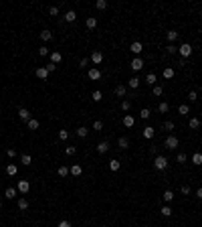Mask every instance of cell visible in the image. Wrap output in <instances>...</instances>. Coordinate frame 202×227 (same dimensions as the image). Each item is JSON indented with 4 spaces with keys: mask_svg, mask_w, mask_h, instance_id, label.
Instances as JSON below:
<instances>
[{
    "mask_svg": "<svg viewBox=\"0 0 202 227\" xmlns=\"http://www.w3.org/2000/svg\"><path fill=\"white\" fill-rule=\"evenodd\" d=\"M154 166H156L158 170H166V166H168V158H166V156H156Z\"/></svg>",
    "mask_w": 202,
    "mask_h": 227,
    "instance_id": "obj_1",
    "label": "cell"
},
{
    "mask_svg": "<svg viewBox=\"0 0 202 227\" xmlns=\"http://www.w3.org/2000/svg\"><path fill=\"white\" fill-rule=\"evenodd\" d=\"M178 53H180L182 57H190V55H192V47L188 45V43H184L182 47H178Z\"/></svg>",
    "mask_w": 202,
    "mask_h": 227,
    "instance_id": "obj_2",
    "label": "cell"
},
{
    "mask_svg": "<svg viewBox=\"0 0 202 227\" xmlns=\"http://www.w3.org/2000/svg\"><path fill=\"white\" fill-rule=\"evenodd\" d=\"M28 189H31V182L28 181H18V185H16L18 193H28Z\"/></svg>",
    "mask_w": 202,
    "mask_h": 227,
    "instance_id": "obj_3",
    "label": "cell"
},
{
    "mask_svg": "<svg viewBox=\"0 0 202 227\" xmlns=\"http://www.w3.org/2000/svg\"><path fill=\"white\" fill-rule=\"evenodd\" d=\"M166 148H170V150L178 148V138H176V136H170V138H166Z\"/></svg>",
    "mask_w": 202,
    "mask_h": 227,
    "instance_id": "obj_4",
    "label": "cell"
},
{
    "mask_svg": "<svg viewBox=\"0 0 202 227\" xmlns=\"http://www.w3.org/2000/svg\"><path fill=\"white\" fill-rule=\"evenodd\" d=\"M89 79H91V81H97V79H101V71H99L97 67L89 69Z\"/></svg>",
    "mask_w": 202,
    "mask_h": 227,
    "instance_id": "obj_5",
    "label": "cell"
},
{
    "mask_svg": "<svg viewBox=\"0 0 202 227\" xmlns=\"http://www.w3.org/2000/svg\"><path fill=\"white\" fill-rule=\"evenodd\" d=\"M91 61H93L95 65H99L101 61H103V53H101V51H93V55H91Z\"/></svg>",
    "mask_w": 202,
    "mask_h": 227,
    "instance_id": "obj_6",
    "label": "cell"
},
{
    "mask_svg": "<svg viewBox=\"0 0 202 227\" xmlns=\"http://www.w3.org/2000/svg\"><path fill=\"white\" fill-rule=\"evenodd\" d=\"M142 67H144V61H142L140 57H135L134 61H132V69H134V71H140Z\"/></svg>",
    "mask_w": 202,
    "mask_h": 227,
    "instance_id": "obj_7",
    "label": "cell"
},
{
    "mask_svg": "<svg viewBox=\"0 0 202 227\" xmlns=\"http://www.w3.org/2000/svg\"><path fill=\"white\" fill-rule=\"evenodd\" d=\"M61 59H63V55H61L59 51H53V53H51V63H53V65L61 63Z\"/></svg>",
    "mask_w": 202,
    "mask_h": 227,
    "instance_id": "obj_8",
    "label": "cell"
},
{
    "mask_svg": "<svg viewBox=\"0 0 202 227\" xmlns=\"http://www.w3.org/2000/svg\"><path fill=\"white\" fill-rule=\"evenodd\" d=\"M134 124H135L134 116H129V114H127V116L124 118V126H125V128H134Z\"/></svg>",
    "mask_w": 202,
    "mask_h": 227,
    "instance_id": "obj_9",
    "label": "cell"
},
{
    "mask_svg": "<svg viewBox=\"0 0 202 227\" xmlns=\"http://www.w3.org/2000/svg\"><path fill=\"white\" fill-rule=\"evenodd\" d=\"M154 134H156V130H154L152 126H146V128H144V138L150 140V138H154Z\"/></svg>",
    "mask_w": 202,
    "mask_h": 227,
    "instance_id": "obj_10",
    "label": "cell"
},
{
    "mask_svg": "<svg viewBox=\"0 0 202 227\" xmlns=\"http://www.w3.org/2000/svg\"><path fill=\"white\" fill-rule=\"evenodd\" d=\"M18 116H20V120H26V122L31 120V112H28L26 108H20V110H18Z\"/></svg>",
    "mask_w": 202,
    "mask_h": 227,
    "instance_id": "obj_11",
    "label": "cell"
},
{
    "mask_svg": "<svg viewBox=\"0 0 202 227\" xmlns=\"http://www.w3.org/2000/svg\"><path fill=\"white\" fill-rule=\"evenodd\" d=\"M47 75H49V71L45 67H36V77L39 79H47Z\"/></svg>",
    "mask_w": 202,
    "mask_h": 227,
    "instance_id": "obj_12",
    "label": "cell"
},
{
    "mask_svg": "<svg viewBox=\"0 0 202 227\" xmlns=\"http://www.w3.org/2000/svg\"><path fill=\"white\" fill-rule=\"evenodd\" d=\"M142 51H144V47H142V43H140V41L132 43V53H135V55H137V53H142Z\"/></svg>",
    "mask_w": 202,
    "mask_h": 227,
    "instance_id": "obj_13",
    "label": "cell"
},
{
    "mask_svg": "<svg viewBox=\"0 0 202 227\" xmlns=\"http://www.w3.org/2000/svg\"><path fill=\"white\" fill-rule=\"evenodd\" d=\"M107 150H109V144H107V142H99V144H97V152H99V154H105Z\"/></svg>",
    "mask_w": 202,
    "mask_h": 227,
    "instance_id": "obj_14",
    "label": "cell"
},
{
    "mask_svg": "<svg viewBox=\"0 0 202 227\" xmlns=\"http://www.w3.org/2000/svg\"><path fill=\"white\" fill-rule=\"evenodd\" d=\"M75 18H77V12L75 10H69L67 14H65V21H67V23H75Z\"/></svg>",
    "mask_w": 202,
    "mask_h": 227,
    "instance_id": "obj_15",
    "label": "cell"
},
{
    "mask_svg": "<svg viewBox=\"0 0 202 227\" xmlns=\"http://www.w3.org/2000/svg\"><path fill=\"white\" fill-rule=\"evenodd\" d=\"M26 126H28V130H39V120H33V118H31V120H28V122H26Z\"/></svg>",
    "mask_w": 202,
    "mask_h": 227,
    "instance_id": "obj_16",
    "label": "cell"
},
{
    "mask_svg": "<svg viewBox=\"0 0 202 227\" xmlns=\"http://www.w3.org/2000/svg\"><path fill=\"white\" fill-rule=\"evenodd\" d=\"M81 172H83V168H81V164H73V166H71V174H73V176H79Z\"/></svg>",
    "mask_w": 202,
    "mask_h": 227,
    "instance_id": "obj_17",
    "label": "cell"
},
{
    "mask_svg": "<svg viewBox=\"0 0 202 227\" xmlns=\"http://www.w3.org/2000/svg\"><path fill=\"white\" fill-rule=\"evenodd\" d=\"M127 85H129L132 89H137V87H140V79H137V77H132V79L127 81Z\"/></svg>",
    "mask_w": 202,
    "mask_h": 227,
    "instance_id": "obj_18",
    "label": "cell"
},
{
    "mask_svg": "<svg viewBox=\"0 0 202 227\" xmlns=\"http://www.w3.org/2000/svg\"><path fill=\"white\" fill-rule=\"evenodd\" d=\"M20 162H23L24 166H28V164H33V158H31V154H23V156H20Z\"/></svg>",
    "mask_w": 202,
    "mask_h": 227,
    "instance_id": "obj_19",
    "label": "cell"
},
{
    "mask_svg": "<svg viewBox=\"0 0 202 227\" xmlns=\"http://www.w3.org/2000/svg\"><path fill=\"white\" fill-rule=\"evenodd\" d=\"M172 77H174V69L166 67V69H164V79H172Z\"/></svg>",
    "mask_w": 202,
    "mask_h": 227,
    "instance_id": "obj_20",
    "label": "cell"
},
{
    "mask_svg": "<svg viewBox=\"0 0 202 227\" xmlns=\"http://www.w3.org/2000/svg\"><path fill=\"white\" fill-rule=\"evenodd\" d=\"M166 37H168L170 43H174V41L178 39V33H176V31H168V33H166Z\"/></svg>",
    "mask_w": 202,
    "mask_h": 227,
    "instance_id": "obj_21",
    "label": "cell"
},
{
    "mask_svg": "<svg viewBox=\"0 0 202 227\" xmlns=\"http://www.w3.org/2000/svg\"><path fill=\"white\" fill-rule=\"evenodd\" d=\"M18 209H20V211H26V209H28V201H26V199H18Z\"/></svg>",
    "mask_w": 202,
    "mask_h": 227,
    "instance_id": "obj_22",
    "label": "cell"
},
{
    "mask_svg": "<svg viewBox=\"0 0 202 227\" xmlns=\"http://www.w3.org/2000/svg\"><path fill=\"white\" fill-rule=\"evenodd\" d=\"M4 197H6V199H14V197H16V189H6V193H4Z\"/></svg>",
    "mask_w": 202,
    "mask_h": 227,
    "instance_id": "obj_23",
    "label": "cell"
},
{
    "mask_svg": "<svg viewBox=\"0 0 202 227\" xmlns=\"http://www.w3.org/2000/svg\"><path fill=\"white\" fill-rule=\"evenodd\" d=\"M190 112V108H188V105H186V103H182V105H180L178 108V114L180 116H186V114Z\"/></svg>",
    "mask_w": 202,
    "mask_h": 227,
    "instance_id": "obj_24",
    "label": "cell"
},
{
    "mask_svg": "<svg viewBox=\"0 0 202 227\" xmlns=\"http://www.w3.org/2000/svg\"><path fill=\"white\" fill-rule=\"evenodd\" d=\"M160 213H162V215H164V217H170V215H172V209H170L168 205H164V207L160 209Z\"/></svg>",
    "mask_w": 202,
    "mask_h": 227,
    "instance_id": "obj_25",
    "label": "cell"
},
{
    "mask_svg": "<svg viewBox=\"0 0 202 227\" xmlns=\"http://www.w3.org/2000/svg\"><path fill=\"white\" fill-rule=\"evenodd\" d=\"M192 162H194V164H198V166L202 164V154H200V152H196V154L192 156Z\"/></svg>",
    "mask_w": 202,
    "mask_h": 227,
    "instance_id": "obj_26",
    "label": "cell"
},
{
    "mask_svg": "<svg viewBox=\"0 0 202 227\" xmlns=\"http://www.w3.org/2000/svg\"><path fill=\"white\" fill-rule=\"evenodd\" d=\"M41 39H43V41H51V39H53V33H51V31H43V33H41Z\"/></svg>",
    "mask_w": 202,
    "mask_h": 227,
    "instance_id": "obj_27",
    "label": "cell"
},
{
    "mask_svg": "<svg viewBox=\"0 0 202 227\" xmlns=\"http://www.w3.org/2000/svg\"><path fill=\"white\" fill-rule=\"evenodd\" d=\"M158 110H160V112H162V114H168L170 105H168V103H166V102H162V103H160V105H158Z\"/></svg>",
    "mask_w": 202,
    "mask_h": 227,
    "instance_id": "obj_28",
    "label": "cell"
},
{
    "mask_svg": "<svg viewBox=\"0 0 202 227\" xmlns=\"http://www.w3.org/2000/svg\"><path fill=\"white\" fill-rule=\"evenodd\" d=\"M115 95H119V97H124V95H125V87H124V85H117V87H115Z\"/></svg>",
    "mask_w": 202,
    "mask_h": 227,
    "instance_id": "obj_29",
    "label": "cell"
},
{
    "mask_svg": "<svg viewBox=\"0 0 202 227\" xmlns=\"http://www.w3.org/2000/svg\"><path fill=\"white\" fill-rule=\"evenodd\" d=\"M190 128H192V130L200 128V120H198V118H192V120H190Z\"/></svg>",
    "mask_w": 202,
    "mask_h": 227,
    "instance_id": "obj_30",
    "label": "cell"
},
{
    "mask_svg": "<svg viewBox=\"0 0 202 227\" xmlns=\"http://www.w3.org/2000/svg\"><path fill=\"white\" fill-rule=\"evenodd\" d=\"M119 166H121V164H119L117 160H109V168H111L113 172H115V170H119Z\"/></svg>",
    "mask_w": 202,
    "mask_h": 227,
    "instance_id": "obj_31",
    "label": "cell"
},
{
    "mask_svg": "<svg viewBox=\"0 0 202 227\" xmlns=\"http://www.w3.org/2000/svg\"><path fill=\"white\" fill-rule=\"evenodd\" d=\"M87 26H89V29H95V26H97V18L89 16V18H87Z\"/></svg>",
    "mask_w": 202,
    "mask_h": 227,
    "instance_id": "obj_32",
    "label": "cell"
},
{
    "mask_svg": "<svg viewBox=\"0 0 202 227\" xmlns=\"http://www.w3.org/2000/svg\"><path fill=\"white\" fill-rule=\"evenodd\" d=\"M162 197H164V201H166V203H170V201L174 199V193H172V191H166V193L162 195Z\"/></svg>",
    "mask_w": 202,
    "mask_h": 227,
    "instance_id": "obj_33",
    "label": "cell"
},
{
    "mask_svg": "<svg viewBox=\"0 0 202 227\" xmlns=\"http://www.w3.org/2000/svg\"><path fill=\"white\" fill-rule=\"evenodd\" d=\"M95 8H99V10L107 8V2H105V0H97V2H95Z\"/></svg>",
    "mask_w": 202,
    "mask_h": 227,
    "instance_id": "obj_34",
    "label": "cell"
},
{
    "mask_svg": "<svg viewBox=\"0 0 202 227\" xmlns=\"http://www.w3.org/2000/svg\"><path fill=\"white\" fill-rule=\"evenodd\" d=\"M91 97H93V102H101V97H103V93H101V91L97 89V91H93V95H91Z\"/></svg>",
    "mask_w": 202,
    "mask_h": 227,
    "instance_id": "obj_35",
    "label": "cell"
},
{
    "mask_svg": "<svg viewBox=\"0 0 202 227\" xmlns=\"http://www.w3.org/2000/svg\"><path fill=\"white\" fill-rule=\"evenodd\" d=\"M87 132H89L87 128H77V136L79 138H85V136H87Z\"/></svg>",
    "mask_w": 202,
    "mask_h": 227,
    "instance_id": "obj_36",
    "label": "cell"
},
{
    "mask_svg": "<svg viewBox=\"0 0 202 227\" xmlns=\"http://www.w3.org/2000/svg\"><path fill=\"white\" fill-rule=\"evenodd\" d=\"M75 152H77V148H75V146H67V148H65V154H67V156H73Z\"/></svg>",
    "mask_w": 202,
    "mask_h": 227,
    "instance_id": "obj_37",
    "label": "cell"
},
{
    "mask_svg": "<svg viewBox=\"0 0 202 227\" xmlns=\"http://www.w3.org/2000/svg\"><path fill=\"white\" fill-rule=\"evenodd\" d=\"M69 172H71V170H69L67 166H61V168H59V176H69Z\"/></svg>",
    "mask_w": 202,
    "mask_h": 227,
    "instance_id": "obj_38",
    "label": "cell"
},
{
    "mask_svg": "<svg viewBox=\"0 0 202 227\" xmlns=\"http://www.w3.org/2000/svg\"><path fill=\"white\" fill-rule=\"evenodd\" d=\"M140 118H142V120H148V118H150V110H148V108H144V110L140 112Z\"/></svg>",
    "mask_w": 202,
    "mask_h": 227,
    "instance_id": "obj_39",
    "label": "cell"
},
{
    "mask_svg": "<svg viewBox=\"0 0 202 227\" xmlns=\"http://www.w3.org/2000/svg\"><path fill=\"white\" fill-rule=\"evenodd\" d=\"M6 172H8V174H16V164H8V166H6Z\"/></svg>",
    "mask_w": 202,
    "mask_h": 227,
    "instance_id": "obj_40",
    "label": "cell"
},
{
    "mask_svg": "<svg viewBox=\"0 0 202 227\" xmlns=\"http://www.w3.org/2000/svg\"><path fill=\"white\" fill-rule=\"evenodd\" d=\"M146 81H148V83H150V85H154V83H156V75H154V73H148Z\"/></svg>",
    "mask_w": 202,
    "mask_h": 227,
    "instance_id": "obj_41",
    "label": "cell"
},
{
    "mask_svg": "<svg viewBox=\"0 0 202 227\" xmlns=\"http://www.w3.org/2000/svg\"><path fill=\"white\" fill-rule=\"evenodd\" d=\"M176 51H178V47H174V45H168V47H166V53H168V55H174Z\"/></svg>",
    "mask_w": 202,
    "mask_h": 227,
    "instance_id": "obj_42",
    "label": "cell"
},
{
    "mask_svg": "<svg viewBox=\"0 0 202 227\" xmlns=\"http://www.w3.org/2000/svg\"><path fill=\"white\" fill-rule=\"evenodd\" d=\"M129 146V140L127 138H119V148H127Z\"/></svg>",
    "mask_w": 202,
    "mask_h": 227,
    "instance_id": "obj_43",
    "label": "cell"
},
{
    "mask_svg": "<svg viewBox=\"0 0 202 227\" xmlns=\"http://www.w3.org/2000/svg\"><path fill=\"white\" fill-rule=\"evenodd\" d=\"M87 65H89V59H87V57H83V59L79 61V67H81V69H85Z\"/></svg>",
    "mask_w": 202,
    "mask_h": 227,
    "instance_id": "obj_44",
    "label": "cell"
},
{
    "mask_svg": "<svg viewBox=\"0 0 202 227\" xmlns=\"http://www.w3.org/2000/svg\"><path fill=\"white\" fill-rule=\"evenodd\" d=\"M59 138H61V140H67L69 132H67V130H59Z\"/></svg>",
    "mask_w": 202,
    "mask_h": 227,
    "instance_id": "obj_45",
    "label": "cell"
},
{
    "mask_svg": "<svg viewBox=\"0 0 202 227\" xmlns=\"http://www.w3.org/2000/svg\"><path fill=\"white\" fill-rule=\"evenodd\" d=\"M188 100H190V102H196V100H198V93H196V91H190V93H188Z\"/></svg>",
    "mask_w": 202,
    "mask_h": 227,
    "instance_id": "obj_46",
    "label": "cell"
},
{
    "mask_svg": "<svg viewBox=\"0 0 202 227\" xmlns=\"http://www.w3.org/2000/svg\"><path fill=\"white\" fill-rule=\"evenodd\" d=\"M39 55H41V57H47V55H49V49H47V47H41V49H39Z\"/></svg>",
    "mask_w": 202,
    "mask_h": 227,
    "instance_id": "obj_47",
    "label": "cell"
},
{
    "mask_svg": "<svg viewBox=\"0 0 202 227\" xmlns=\"http://www.w3.org/2000/svg\"><path fill=\"white\" fill-rule=\"evenodd\" d=\"M49 12H51V16H57V14H59V8H57V6H51Z\"/></svg>",
    "mask_w": 202,
    "mask_h": 227,
    "instance_id": "obj_48",
    "label": "cell"
},
{
    "mask_svg": "<svg viewBox=\"0 0 202 227\" xmlns=\"http://www.w3.org/2000/svg\"><path fill=\"white\" fill-rule=\"evenodd\" d=\"M162 85H156V87H154V95H162Z\"/></svg>",
    "mask_w": 202,
    "mask_h": 227,
    "instance_id": "obj_49",
    "label": "cell"
},
{
    "mask_svg": "<svg viewBox=\"0 0 202 227\" xmlns=\"http://www.w3.org/2000/svg\"><path fill=\"white\" fill-rule=\"evenodd\" d=\"M121 108H124V112H127V110L132 108V103H129V102H127V100H125V102L121 103Z\"/></svg>",
    "mask_w": 202,
    "mask_h": 227,
    "instance_id": "obj_50",
    "label": "cell"
},
{
    "mask_svg": "<svg viewBox=\"0 0 202 227\" xmlns=\"http://www.w3.org/2000/svg\"><path fill=\"white\" fill-rule=\"evenodd\" d=\"M164 130H174V122H166V124H164Z\"/></svg>",
    "mask_w": 202,
    "mask_h": 227,
    "instance_id": "obj_51",
    "label": "cell"
},
{
    "mask_svg": "<svg viewBox=\"0 0 202 227\" xmlns=\"http://www.w3.org/2000/svg\"><path fill=\"white\" fill-rule=\"evenodd\" d=\"M176 158H178V162H186V154H184V152H182V154H178V156H176Z\"/></svg>",
    "mask_w": 202,
    "mask_h": 227,
    "instance_id": "obj_52",
    "label": "cell"
},
{
    "mask_svg": "<svg viewBox=\"0 0 202 227\" xmlns=\"http://www.w3.org/2000/svg\"><path fill=\"white\" fill-rule=\"evenodd\" d=\"M47 71H49V73H53V71H55V69H57V65H53V63H51V65H47Z\"/></svg>",
    "mask_w": 202,
    "mask_h": 227,
    "instance_id": "obj_53",
    "label": "cell"
},
{
    "mask_svg": "<svg viewBox=\"0 0 202 227\" xmlns=\"http://www.w3.org/2000/svg\"><path fill=\"white\" fill-rule=\"evenodd\" d=\"M93 128H95V130H101V128H103V124L97 120V122H93Z\"/></svg>",
    "mask_w": 202,
    "mask_h": 227,
    "instance_id": "obj_54",
    "label": "cell"
},
{
    "mask_svg": "<svg viewBox=\"0 0 202 227\" xmlns=\"http://www.w3.org/2000/svg\"><path fill=\"white\" fill-rule=\"evenodd\" d=\"M57 227H71V223H69V221H65V219H63V221H61V223H59V225Z\"/></svg>",
    "mask_w": 202,
    "mask_h": 227,
    "instance_id": "obj_55",
    "label": "cell"
},
{
    "mask_svg": "<svg viewBox=\"0 0 202 227\" xmlns=\"http://www.w3.org/2000/svg\"><path fill=\"white\" fill-rule=\"evenodd\" d=\"M190 193V187H188V185H184V187H182V195H188Z\"/></svg>",
    "mask_w": 202,
    "mask_h": 227,
    "instance_id": "obj_56",
    "label": "cell"
},
{
    "mask_svg": "<svg viewBox=\"0 0 202 227\" xmlns=\"http://www.w3.org/2000/svg\"><path fill=\"white\" fill-rule=\"evenodd\" d=\"M6 154L12 158V156H16V150H14V148H8V152H6Z\"/></svg>",
    "mask_w": 202,
    "mask_h": 227,
    "instance_id": "obj_57",
    "label": "cell"
},
{
    "mask_svg": "<svg viewBox=\"0 0 202 227\" xmlns=\"http://www.w3.org/2000/svg\"><path fill=\"white\" fill-rule=\"evenodd\" d=\"M196 197H198V199H202V189H198V191H196Z\"/></svg>",
    "mask_w": 202,
    "mask_h": 227,
    "instance_id": "obj_58",
    "label": "cell"
},
{
    "mask_svg": "<svg viewBox=\"0 0 202 227\" xmlns=\"http://www.w3.org/2000/svg\"><path fill=\"white\" fill-rule=\"evenodd\" d=\"M0 211H2V203H0Z\"/></svg>",
    "mask_w": 202,
    "mask_h": 227,
    "instance_id": "obj_59",
    "label": "cell"
}]
</instances>
